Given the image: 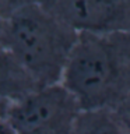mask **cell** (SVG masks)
I'll return each instance as SVG.
<instances>
[{"label": "cell", "mask_w": 130, "mask_h": 134, "mask_svg": "<svg viewBox=\"0 0 130 134\" xmlns=\"http://www.w3.org/2000/svg\"><path fill=\"white\" fill-rule=\"evenodd\" d=\"M62 84L81 109H113L130 95V32H80Z\"/></svg>", "instance_id": "cell-1"}, {"label": "cell", "mask_w": 130, "mask_h": 134, "mask_svg": "<svg viewBox=\"0 0 130 134\" xmlns=\"http://www.w3.org/2000/svg\"><path fill=\"white\" fill-rule=\"evenodd\" d=\"M78 34L41 2L0 17V48L15 57L42 87L62 82Z\"/></svg>", "instance_id": "cell-2"}, {"label": "cell", "mask_w": 130, "mask_h": 134, "mask_svg": "<svg viewBox=\"0 0 130 134\" xmlns=\"http://www.w3.org/2000/svg\"><path fill=\"white\" fill-rule=\"evenodd\" d=\"M80 112L78 100L62 82L15 102H0V120L17 134H71Z\"/></svg>", "instance_id": "cell-3"}, {"label": "cell", "mask_w": 130, "mask_h": 134, "mask_svg": "<svg viewBox=\"0 0 130 134\" xmlns=\"http://www.w3.org/2000/svg\"><path fill=\"white\" fill-rule=\"evenodd\" d=\"M78 32H130V0H41Z\"/></svg>", "instance_id": "cell-4"}, {"label": "cell", "mask_w": 130, "mask_h": 134, "mask_svg": "<svg viewBox=\"0 0 130 134\" xmlns=\"http://www.w3.org/2000/svg\"><path fill=\"white\" fill-rule=\"evenodd\" d=\"M44 88L10 53L0 52V102H15Z\"/></svg>", "instance_id": "cell-5"}, {"label": "cell", "mask_w": 130, "mask_h": 134, "mask_svg": "<svg viewBox=\"0 0 130 134\" xmlns=\"http://www.w3.org/2000/svg\"><path fill=\"white\" fill-rule=\"evenodd\" d=\"M71 134H127L113 109H81Z\"/></svg>", "instance_id": "cell-6"}, {"label": "cell", "mask_w": 130, "mask_h": 134, "mask_svg": "<svg viewBox=\"0 0 130 134\" xmlns=\"http://www.w3.org/2000/svg\"><path fill=\"white\" fill-rule=\"evenodd\" d=\"M113 112L116 113L117 119L123 124L126 133L130 134V95L124 98L117 106L113 108Z\"/></svg>", "instance_id": "cell-7"}, {"label": "cell", "mask_w": 130, "mask_h": 134, "mask_svg": "<svg viewBox=\"0 0 130 134\" xmlns=\"http://www.w3.org/2000/svg\"><path fill=\"white\" fill-rule=\"evenodd\" d=\"M36 2H41V0H0V17L7 15L17 8Z\"/></svg>", "instance_id": "cell-8"}, {"label": "cell", "mask_w": 130, "mask_h": 134, "mask_svg": "<svg viewBox=\"0 0 130 134\" xmlns=\"http://www.w3.org/2000/svg\"><path fill=\"white\" fill-rule=\"evenodd\" d=\"M0 134H17V133L7 121L0 120Z\"/></svg>", "instance_id": "cell-9"}]
</instances>
